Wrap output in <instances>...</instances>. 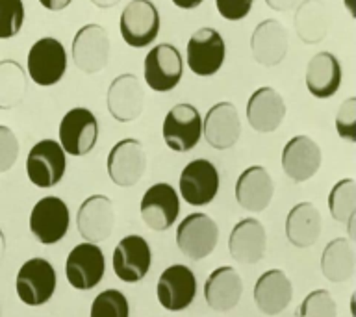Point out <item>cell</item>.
Instances as JSON below:
<instances>
[{
  "label": "cell",
  "instance_id": "cell-1",
  "mask_svg": "<svg viewBox=\"0 0 356 317\" xmlns=\"http://www.w3.org/2000/svg\"><path fill=\"white\" fill-rule=\"evenodd\" d=\"M58 278L56 269L44 258H30L17 273L15 289L19 299L26 306L38 308L47 304L56 293Z\"/></svg>",
  "mask_w": 356,
  "mask_h": 317
},
{
  "label": "cell",
  "instance_id": "cell-2",
  "mask_svg": "<svg viewBox=\"0 0 356 317\" xmlns=\"http://www.w3.org/2000/svg\"><path fill=\"white\" fill-rule=\"evenodd\" d=\"M177 247L189 260H204L216 250L219 241V227L206 213H189L178 222Z\"/></svg>",
  "mask_w": 356,
  "mask_h": 317
},
{
  "label": "cell",
  "instance_id": "cell-3",
  "mask_svg": "<svg viewBox=\"0 0 356 317\" xmlns=\"http://www.w3.org/2000/svg\"><path fill=\"white\" fill-rule=\"evenodd\" d=\"M67 154L56 139H41L26 156V177L35 188H54L65 177Z\"/></svg>",
  "mask_w": 356,
  "mask_h": 317
},
{
  "label": "cell",
  "instance_id": "cell-4",
  "mask_svg": "<svg viewBox=\"0 0 356 317\" xmlns=\"http://www.w3.org/2000/svg\"><path fill=\"white\" fill-rule=\"evenodd\" d=\"M160 13L150 0H130L122 10L119 30L124 43L132 49H145L160 33Z\"/></svg>",
  "mask_w": 356,
  "mask_h": 317
},
{
  "label": "cell",
  "instance_id": "cell-5",
  "mask_svg": "<svg viewBox=\"0 0 356 317\" xmlns=\"http://www.w3.org/2000/svg\"><path fill=\"white\" fill-rule=\"evenodd\" d=\"M58 136L63 152L80 158L89 154L99 141V121L88 108H72L61 117Z\"/></svg>",
  "mask_w": 356,
  "mask_h": 317
},
{
  "label": "cell",
  "instance_id": "cell-6",
  "mask_svg": "<svg viewBox=\"0 0 356 317\" xmlns=\"http://www.w3.org/2000/svg\"><path fill=\"white\" fill-rule=\"evenodd\" d=\"M184 74V61L180 50L175 44H156L145 56V82L156 93H169L177 88Z\"/></svg>",
  "mask_w": 356,
  "mask_h": 317
},
{
  "label": "cell",
  "instance_id": "cell-7",
  "mask_svg": "<svg viewBox=\"0 0 356 317\" xmlns=\"http://www.w3.org/2000/svg\"><path fill=\"white\" fill-rule=\"evenodd\" d=\"M28 74L33 83L50 88L63 78L67 71V50L56 38H41L28 50Z\"/></svg>",
  "mask_w": 356,
  "mask_h": 317
},
{
  "label": "cell",
  "instance_id": "cell-8",
  "mask_svg": "<svg viewBox=\"0 0 356 317\" xmlns=\"http://www.w3.org/2000/svg\"><path fill=\"white\" fill-rule=\"evenodd\" d=\"M71 227V213L65 200L44 197L35 202L30 213V232L41 245H56L65 238Z\"/></svg>",
  "mask_w": 356,
  "mask_h": 317
},
{
  "label": "cell",
  "instance_id": "cell-9",
  "mask_svg": "<svg viewBox=\"0 0 356 317\" xmlns=\"http://www.w3.org/2000/svg\"><path fill=\"white\" fill-rule=\"evenodd\" d=\"M108 177L119 188H132L147 171V152L139 139L124 138L111 147L106 160Z\"/></svg>",
  "mask_w": 356,
  "mask_h": 317
},
{
  "label": "cell",
  "instance_id": "cell-10",
  "mask_svg": "<svg viewBox=\"0 0 356 317\" xmlns=\"http://www.w3.org/2000/svg\"><path fill=\"white\" fill-rule=\"evenodd\" d=\"M163 141L175 152H189L202 138V117L193 104L180 102L167 111L163 119Z\"/></svg>",
  "mask_w": 356,
  "mask_h": 317
},
{
  "label": "cell",
  "instance_id": "cell-11",
  "mask_svg": "<svg viewBox=\"0 0 356 317\" xmlns=\"http://www.w3.org/2000/svg\"><path fill=\"white\" fill-rule=\"evenodd\" d=\"M227 44L217 30L210 26L199 28L189 38L186 47V61L193 74L200 78L213 76L225 63Z\"/></svg>",
  "mask_w": 356,
  "mask_h": 317
},
{
  "label": "cell",
  "instance_id": "cell-12",
  "mask_svg": "<svg viewBox=\"0 0 356 317\" xmlns=\"http://www.w3.org/2000/svg\"><path fill=\"white\" fill-rule=\"evenodd\" d=\"M110 35L106 28L89 22L74 33L71 44V54L74 65L86 74H97L108 65L110 60Z\"/></svg>",
  "mask_w": 356,
  "mask_h": 317
},
{
  "label": "cell",
  "instance_id": "cell-13",
  "mask_svg": "<svg viewBox=\"0 0 356 317\" xmlns=\"http://www.w3.org/2000/svg\"><path fill=\"white\" fill-rule=\"evenodd\" d=\"M113 273L119 280L127 284L141 282L152 266V250L143 236L130 234L117 243L111 256Z\"/></svg>",
  "mask_w": 356,
  "mask_h": 317
},
{
  "label": "cell",
  "instance_id": "cell-14",
  "mask_svg": "<svg viewBox=\"0 0 356 317\" xmlns=\"http://www.w3.org/2000/svg\"><path fill=\"white\" fill-rule=\"evenodd\" d=\"M197 277L184 263L169 266L156 284V297L167 311H184L197 297Z\"/></svg>",
  "mask_w": 356,
  "mask_h": 317
},
{
  "label": "cell",
  "instance_id": "cell-15",
  "mask_svg": "<svg viewBox=\"0 0 356 317\" xmlns=\"http://www.w3.org/2000/svg\"><path fill=\"white\" fill-rule=\"evenodd\" d=\"M178 191L180 197L195 208L213 202L219 193V172L216 165L204 158L189 161L180 172Z\"/></svg>",
  "mask_w": 356,
  "mask_h": 317
},
{
  "label": "cell",
  "instance_id": "cell-16",
  "mask_svg": "<svg viewBox=\"0 0 356 317\" xmlns=\"http://www.w3.org/2000/svg\"><path fill=\"white\" fill-rule=\"evenodd\" d=\"M106 273L104 252L99 245L80 243L69 252L65 261L67 282L78 291L97 288Z\"/></svg>",
  "mask_w": 356,
  "mask_h": 317
},
{
  "label": "cell",
  "instance_id": "cell-17",
  "mask_svg": "<svg viewBox=\"0 0 356 317\" xmlns=\"http://www.w3.org/2000/svg\"><path fill=\"white\" fill-rule=\"evenodd\" d=\"M139 211H141V219L150 230L165 232L177 222L180 213L178 191L167 182L152 184L143 193Z\"/></svg>",
  "mask_w": 356,
  "mask_h": 317
},
{
  "label": "cell",
  "instance_id": "cell-18",
  "mask_svg": "<svg viewBox=\"0 0 356 317\" xmlns=\"http://www.w3.org/2000/svg\"><path fill=\"white\" fill-rule=\"evenodd\" d=\"M115 227V210L106 195H89L76 213L78 234L86 243H100L111 236Z\"/></svg>",
  "mask_w": 356,
  "mask_h": 317
},
{
  "label": "cell",
  "instance_id": "cell-19",
  "mask_svg": "<svg viewBox=\"0 0 356 317\" xmlns=\"http://www.w3.org/2000/svg\"><path fill=\"white\" fill-rule=\"evenodd\" d=\"M202 136L211 149H232L241 136V121H239L238 108L227 100L211 106L202 119Z\"/></svg>",
  "mask_w": 356,
  "mask_h": 317
},
{
  "label": "cell",
  "instance_id": "cell-20",
  "mask_svg": "<svg viewBox=\"0 0 356 317\" xmlns=\"http://www.w3.org/2000/svg\"><path fill=\"white\" fill-rule=\"evenodd\" d=\"M106 106L115 121H136L141 115L145 106V91L138 76L127 72V74L113 78L106 93Z\"/></svg>",
  "mask_w": 356,
  "mask_h": 317
},
{
  "label": "cell",
  "instance_id": "cell-21",
  "mask_svg": "<svg viewBox=\"0 0 356 317\" xmlns=\"http://www.w3.org/2000/svg\"><path fill=\"white\" fill-rule=\"evenodd\" d=\"M321 149L308 136H295L284 145L282 169L293 182L302 184L317 174L321 167Z\"/></svg>",
  "mask_w": 356,
  "mask_h": 317
},
{
  "label": "cell",
  "instance_id": "cell-22",
  "mask_svg": "<svg viewBox=\"0 0 356 317\" xmlns=\"http://www.w3.org/2000/svg\"><path fill=\"white\" fill-rule=\"evenodd\" d=\"M228 250L232 260L238 263L252 266L261 261L267 250V232L264 225L254 217L236 222L228 238Z\"/></svg>",
  "mask_w": 356,
  "mask_h": 317
},
{
  "label": "cell",
  "instance_id": "cell-23",
  "mask_svg": "<svg viewBox=\"0 0 356 317\" xmlns=\"http://www.w3.org/2000/svg\"><path fill=\"white\" fill-rule=\"evenodd\" d=\"M275 193V184L266 167H247L236 180L234 195L238 204L250 213H260L267 210Z\"/></svg>",
  "mask_w": 356,
  "mask_h": 317
},
{
  "label": "cell",
  "instance_id": "cell-24",
  "mask_svg": "<svg viewBox=\"0 0 356 317\" xmlns=\"http://www.w3.org/2000/svg\"><path fill=\"white\" fill-rule=\"evenodd\" d=\"M245 113L252 130L260 133H271L284 122L286 102L277 89L264 86L250 95Z\"/></svg>",
  "mask_w": 356,
  "mask_h": 317
},
{
  "label": "cell",
  "instance_id": "cell-25",
  "mask_svg": "<svg viewBox=\"0 0 356 317\" xmlns=\"http://www.w3.org/2000/svg\"><path fill=\"white\" fill-rule=\"evenodd\" d=\"M289 39L282 22L277 19H266L254 28L250 35V52L256 63L264 67H275L288 54Z\"/></svg>",
  "mask_w": 356,
  "mask_h": 317
},
{
  "label": "cell",
  "instance_id": "cell-26",
  "mask_svg": "<svg viewBox=\"0 0 356 317\" xmlns=\"http://www.w3.org/2000/svg\"><path fill=\"white\" fill-rule=\"evenodd\" d=\"M252 295L256 308L264 316H278L293 299V286L282 269H269L256 280Z\"/></svg>",
  "mask_w": 356,
  "mask_h": 317
},
{
  "label": "cell",
  "instance_id": "cell-27",
  "mask_svg": "<svg viewBox=\"0 0 356 317\" xmlns=\"http://www.w3.org/2000/svg\"><path fill=\"white\" fill-rule=\"evenodd\" d=\"M206 304L213 311H230L243 295V280L230 266H221L208 275L202 288Z\"/></svg>",
  "mask_w": 356,
  "mask_h": 317
},
{
  "label": "cell",
  "instance_id": "cell-28",
  "mask_svg": "<svg viewBox=\"0 0 356 317\" xmlns=\"http://www.w3.org/2000/svg\"><path fill=\"white\" fill-rule=\"evenodd\" d=\"M341 63L332 52H317L306 65V89L316 99H330L341 86Z\"/></svg>",
  "mask_w": 356,
  "mask_h": 317
},
{
  "label": "cell",
  "instance_id": "cell-29",
  "mask_svg": "<svg viewBox=\"0 0 356 317\" xmlns=\"http://www.w3.org/2000/svg\"><path fill=\"white\" fill-rule=\"evenodd\" d=\"M321 213L312 202H299L286 217V238L297 249H308L321 236Z\"/></svg>",
  "mask_w": 356,
  "mask_h": 317
},
{
  "label": "cell",
  "instance_id": "cell-30",
  "mask_svg": "<svg viewBox=\"0 0 356 317\" xmlns=\"http://www.w3.org/2000/svg\"><path fill=\"white\" fill-rule=\"evenodd\" d=\"M293 24L299 39L306 44L321 43L330 30V11L323 0H302L295 6Z\"/></svg>",
  "mask_w": 356,
  "mask_h": 317
},
{
  "label": "cell",
  "instance_id": "cell-31",
  "mask_svg": "<svg viewBox=\"0 0 356 317\" xmlns=\"http://www.w3.org/2000/svg\"><path fill=\"white\" fill-rule=\"evenodd\" d=\"M356 267V254L347 238H336L323 249L321 273L334 284L347 282L353 278Z\"/></svg>",
  "mask_w": 356,
  "mask_h": 317
},
{
  "label": "cell",
  "instance_id": "cell-32",
  "mask_svg": "<svg viewBox=\"0 0 356 317\" xmlns=\"http://www.w3.org/2000/svg\"><path fill=\"white\" fill-rule=\"evenodd\" d=\"M28 74L19 61H0V110H13L24 100Z\"/></svg>",
  "mask_w": 356,
  "mask_h": 317
},
{
  "label": "cell",
  "instance_id": "cell-33",
  "mask_svg": "<svg viewBox=\"0 0 356 317\" xmlns=\"http://www.w3.org/2000/svg\"><path fill=\"white\" fill-rule=\"evenodd\" d=\"M328 210L334 221L347 222L356 217V182L353 178H343L334 184L328 193Z\"/></svg>",
  "mask_w": 356,
  "mask_h": 317
},
{
  "label": "cell",
  "instance_id": "cell-34",
  "mask_svg": "<svg viewBox=\"0 0 356 317\" xmlns=\"http://www.w3.org/2000/svg\"><path fill=\"white\" fill-rule=\"evenodd\" d=\"M89 317H130L127 295L119 289H104L93 299Z\"/></svg>",
  "mask_w": 356,
  "mask_h": 317
},
{
  "label": "cell",
  "instance_id": "cell-35",
  "mask_svg": "<svg viewBox=\"0 0 356 317\" xmlns=\"http://www.w3.org/2000/svg\"><path fill=\"white\" fill-rule=\"evenodd\" d=\"M297 317H338V306L330 291L314 289L300 302Z\"/></svg>",
  "mask_w": 356,
  "mask_h": 317
},
{
  "label": "cell",
  "instance_id": "cell-36",
  "mask_svg": "<svg viewBox=\"0 0 356 317\" xmlns=\"http://www.w3.org/2000/svg\"><path fill=\"white\" fill-rule=\"evenodd\" d=\"M24 24L22 0H0V39L15 38Z\"/></svg>",
  "mask_w": 356,
  "mask_h": 317
},
{
  "label": "cell",
  "instance_id": "cell-37",
  "mask_svg": "<svg viewBox=\"0 0 356 317\" xmlns=\"http://www.w3.org/2000/svg\"><path fill=\"white\" fill-rule=\"evenodd\" d=\"M336 132L345 141L356 143V97H349L339 106L336 113Z\"/></svg>",
  "mask_w": 356,
  "mask_h": 317
},
{
  "label": "cell",
  "instance_id": "cell-38",
  "mask_svg": "<svg viewBox=\"0 0 356 317\" xmlns=\"http://www.w3.org/2000/svg\"><path fill=\"white\" fill-rule=\"evenodd\" d=\"M21 145L10 127L0 124V174L8 172L17 163Z\"/></svg>",
  "mask_w": 356,
  "mask_h": 317
},
{
  "label": "cell",
  "instance_id": "cell-39",
  "mask_svg": "<svg viewBox=\"0 0 356 317\" xmlns=\"http://www.w3.org/2000/svg\"><path fill=\"white\" fill-rule=\"evenodd\" d=\"M254 0H216L219 15L227 21H241L249 15Z\"/></svg>",
  "mask_w": 356,
  "mask_h": 317
},
{
  "label": "cell",
  "instance_id": "cell-40",
  "mask_svg": "<svg viewBox=\"0 0 356 317\" xmlns=\"http://www.w3.org/2000/svg\"><path fill=\"white\" fill-rule=\"evenodd\" d=\"M299 2L300 0H266V4L269 6L273 11H278V13L291 11Z\"/></svg>",
  "mask_w": 356,
  "mask_h": 317
},
{
  "label": "cell",
  "instance_id": "cell-41",
  "mask_svg": "<svg viewBox=\"0 0 356 317\" xmlns=\"http://www.w3.org/2000/svg\"><path fill=\"white\" fill-rule=\"evenodd\" d=\"M72 0H39V4L49 11H61L71 6Z\"/></svg>",
  "mask_w": 356,
  "mask_h": 317
},
{
  "label": "cell",
  "instance_id": "cell-42",
  "mask_svg": "<svg viewBox=\"0 0 356 317\" xmlns=\"http://www.w3.org/2000/svg\"><path fill=\"white\" fill-rule=\"evenodd\" d=\"M172 4L180 8V10H195V8H199L204 0H171Z\"/></svg>",
  "mask_w": 356,
  "mask_h": 317
},
{
  "label": "cell",
  "instance_id": "cell-43",
  "mask_svg": "<svg viewBox=\"0 0 356 317\" xmlns=\"http://www.w3.org/2000/svg\"><path fill=\"white\" fill-rule=\"evenodd\" d=\"M89 2L100 8V10H108V8H113V6L119 4L121 0H89Z\"/></svg>",
  "mask_w": 356,
  "mask_h": 317
},
{
  "label": "cell",
  "instance_id": "cell-44",
  "mask_svg": "<svg viewBox=\"0 0 356 317\" xmlns=\"http://www.w3.org/2000/svg\"><path fill=\"white\" fill-rule=\"evenodd\" d=\"M343 4L347 8V11L350 13V17L356 19V0H343Z\"/></svg>",
  "mask_w": 356,
  "mask_h": 317
},
{
  "label": "cell",
  "instance_id": "cell-45",
  "mask_svg": "<svg viewBox=\"0 0 356 317\" xmlns=\"http://www.w3.org/2000/svg\"><path fill=\"white\" fill-rule=\"evenodd\" d=\"M4 256H6V236L4 232L0 230V263L4 261Z\"/></svg>",
  "mask_w": 356,
  "mask_h": 317
}]
</instances>
